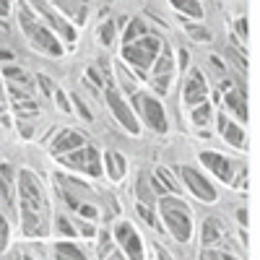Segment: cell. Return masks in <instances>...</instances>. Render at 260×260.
<instances>
[{"label": "cell", "instance_id": "cell-1", "mask_svg": "<svg viewBox=\"0 0 260 260\" xmlns=\"http://www.w3.org/2000/svg\"><path fill=\"white\" fill-rule=\"evenodd\" d=\"M18 192H21V221H24V232L29 237L34 234H45L47 226L42 221L45 216V192H42V185L39 180L31 175V172H21L18 175Z\"/></svg>", "mask_w": 260, "mask_h": 260}, {"label": "cell", "instance_id": "cell-2", "mask_svg": "<svg viewBox=\"0 0 260 260\" xmlns=\"http://www.w3.org/2000/svg\"><path fill=\"white\" fill-rule=\"evenodd\" d=\"M159 208H161V216H164V221H167V229L175 234V240L177 242H187L190 234H192L187 206L180 198H161Z\"/></svg>", "mask_w": 260, "mask_h": 260}, {"label": "cell", "instance_id": "cell-3", "mask_svg": "<svg viewBox=\"0 0 260 260\" xmlns=\"http://www.w3.org/2000/svg\"><path fill=\"white\" fill-rule=\"evenodd\" d=\"M161 50V42L156 39V37H143L141 42H130V45H125V50H122V57L133 65L136 68V73L143 78L146 76V68L151 62L156 60V52Z\"/></svg>", "mask_w": 260, "mask_h": 260}, {"label": "cell", "instance_id": "cell-4", "mask_svg": "<svg viewBox=\"0 0 260 260\" xmlns=\"http://www.w3.org/2000/svg\"><path fill=\"white\" fill-rule=\"evenodd\" d=\"M21 26H24V31H26V37L31 39V45L34 47H39L42 52H47V55H55V57H60L62 55V47H60V42L45 29V26H39L37 21L24 11L21 13Z\"/></svg>", "mask_w": 260, "mask_h": 260}, {"label": "cell", "instance_id": "cell-5", "mask_svg": "<svg viewBox=\"0 0 260 260\" xmlns=\"http://www.w3.org/2000/svg\"><path fill=\"white\" fill-rule=\"evenodd\" d=\"M60 156H62V164H65V167H73V169H81V172H89V175H94V177L102 175L99 154H96V148H94V146H81V148H76V154H71V156L60 154Z\"/></svg>", "mask_w": 260, "mask_h": 260}, {"label": "cell", "instance_id": "cell-6", "mask_svg": "<svg viewBox=\"0 0 260 260\" xmlns=\"http://www.w3.org/2000/svg\"><path fill=\"white\" fill-rule=\"evenodd\" d=\"M107 102H110V107H112V115L120 120V125L127 130V133H141V125H138L136 115L130 112V107L125 104V99L120 96L117 89H107Z\"/></svg>", "mask_w": 260, "mask_h": 260}, {"label": "cell", "instance_id": "cell-7", "mask_svg": "<svg viewBox=\"0 0 260 260\" xmlns=\"http://www.w3.org/2000/svg\"><path fill=\"white\" fill-rule=\"evenodd\" d=\"M136 104L138 110H143L146 122L156 130V133H164L167 130V115H164V107L154 99V96H146V94H136Z\"/></svg>", "mask_w": 260, "mask_h": 260}, {"label": "cell", "instance_id": "cell-8", "mask_svg": "<svg viewBox=\"0 0 260 260\" xmlns=\"http://www.w3.org/2000/svg\"><path fill=\"white\" fill-rule=\"evenodd\" d=\"M180 175H182L185 185L192 190V195H198V198L206 201V203H213V201H216V190H213L211 182L203 180L195 169H190V167H180Z\"/></svg>", "mask_w": 260, "mask_h": 260}, {"label": "cell", "instance_id": "cell-9", "mask_svg": "<svg viewBox=\"0 0 260 260\" xmlns=\"http://www.w3.org/2000/svg\"><path fill=\"white\" fill-rule=\"evenodd\" d=\"M115 237H117V242L122 245V250H127V257H141L143 255L141 237L136 234V229L130 226L127 221H122V224L115 226Z\"/></svg>", "mask_w": 260, "mask_h": 260}, {"label": "cell", "instance_id": "cell-10", "mask_svg": "<svg viewBox=\"0 0 260 260\" xmlns=\"http://www.w3.org/2000/svg\"><path fill=\"white\" fill-rule=\"evenodd\" d=\"M26 3H29V6L39 13V16H45V21H47V24H50L52 29H57V31H60L65 39H68V42H73V29H71L68 24H65V21H62V18H60V16H57V13H55V11H52L47 3H45V0H26Z\"/></svg>", "mask_w": 260, "mask_h": 260}, {"label": "cell", "instance_id": "cell-11", "mask_svg": "<svg viewBox=\"0 0 260 260\" xmlns=\"http://www.w3.org/2000/svg\"><path fill=\"white\" fill-rule=\"evenodd\" d=\"M203 167H208L216 177H221L224 182H232V164L221 156V154H213V151H203L201 154Z\"/></svg>", "mask_w": 260, "mask_h": 260}, {"label": "cell", "instance_id": "cell-12", "mask_svg": "<svg viewBox=\"0 0 260 260\" xmlns=\"http://www.w3.org/2000/svg\"><path fill=\"white\" fill-rule=\"evenodd\" d=\"M206 94H208V89H206L203 73H201V71H192L190 81L185 83V94H182V99H185L187 104H201V102L206 99Z\"/></svg>", "mask_w": 260, "mask_h": 260}, {"label": "cell", "instance_id": "cell-13", "mask_svg": "<svg viewBox=\"0 0 260 260\" xmlns=\"http://www.w3.org/2000/svg\"><path fill=\"white\" fill-rule=\"evenodd\" d=\"M219 133L229 141V146H234V148H245V133H242V127H240V125H234V122H229L224 115H219Z\"/></svg>", "mask_w": 260, "mask_h": 260}, {"label": "cell", "instance_id": "cell-14", "mask_svg": "<svg viewBox=\"0 0 260 260\" xmlns=\"http://www.w3.org/2000/svg\"><path fill=\"white\" fill-rule=\"evenodd\" d=\"M83 146V136L73 133V130H62V133L52 141V154L60 156L65 154V151H71V148H81Z\"/></svg>", "mask_w": 260, "mask_h": 260}, {"label": "cell", "instance_id": "cell-15", "mask_svg": "<svg viewBox=\"0 0 260 260\" xmlns=\"http://www.w3.org/2000/svg\"><path fill=\"white\" fill-rule=\"evenodd\" d=\"M0 195H3V201L13 208L16 201H13V169L11 164H0Z\"/></svg>", "mask_w": 260, "mask_h": 260}, {"label": "cell", "instance_id": "cell-16", "mask_svg": "<svg viewBox=\"0 0 260 260\" xmlns=\"http://www.w3.org/2000/svg\"><path fill=\"white\" fill-rule=\"evenodd\" d=\"M224 102L229 104V110H232L237 117H240L242 122L247 120V104H245V91H242V89H232V91H226Z\"/></svg>", "mask_w": 260, "mask_h": 260}, {"label": "cell", "instance_id": "cell-17", "mask_svg": "<svg viewBox=\"0 0 260 260\" xmlns=\"http://www.w3.org/2000/svg\"><path fill=\"white\" fill-rule=\"evenodd\" d=\"M224 234V229H221V224H219V219H206L203 221V245H211V242H216L219 237Z\"/></svg>", "mask_w": 260, "mask_h": 260}, {"label": "cell", "instance_id": "cell-18", "mask_svg": "<svg viewBox=\"0 0 260 260\" xmlns=\"http://www.w3.org/2000/svg\"><path fill=\"white\" fill-rule=\"evenodd\" d=\"M107 159V172H110V177L112 180H122V175H125V159L120 156V154H115V151H110V154L104 156Z\"/></svg>", "mask_w": 260, "mask_h": 260}, {"label": "cell", "instance_id": "cell-19", "mask_svg": "<svg viewBox=\"0 0 260 260\" xmlns=\"http://www.w3.org/2000/svg\"><path fill=\"white\" fill-rule=\"evenodd\" d=\"M169 3L175 6L180 13H187V16H195V18L203 16V6L198 3V0H169Z\"/></svg>", "mask_w": 260, "mask_h": 260}, {"label": "cell", "instance_id": "cell-20", "mask_svg": "<svg viewBox=\"0 0 260 260\" xmlns=\"http://www.w3.org/2000/svg\"><path fill=\"white\" fill-rule=\"evenodd\" d=\"M146 34V24L141 18H130V26H127V31H125V42L130 45L133 39H138V37H143Z\"/></svg>", "mask_w": 260, "mask_h": 260}, {"label": "cell", "instance_id": "cell-21", "mask_svg": "<svg viewBox=\"0 0 260 260\" xmlns=\"http://www.w3.org/2000/svg\"><path fill=\"white\" fill-rule=\"evenodd\" d=\"M208 120H211V104L201 102L198 107H195V112H192V122L195 125H206Z\"/></svg>", "mask_w": 260, "mask_h": 260}, {"label": "cell", "instance_id": "cell-22", "mask_svg": "<svg viewBox=\"0 0 260 260\" xmlns=\"http://www.w3.org/2000/svg\"><path fill=\"white\" fill-rule=\"evenodd\" d=\"M185 29H187V34H190L192 39H198V42H211V31L203 29V26H195V24H190V21H185Z\"/></svg>", "mask_w": 260, "mask_h": 260}, {"label": "cell", "instance_id": "cell-23", "mask_svg": "<svg viewBox=\"0 0 260 260\" xmlns=\"http://www.w3.org/2000/svg\"><path fill=\"white\" fill-rule=\"evenodd\" d=\"M154 73H156V76H167V73H172V57H169L167 50H161V57H159L156 65H154Z\"/></svg>", "mask_w": 260, "mask_h": 260}, {"label": "cell", "instance_id": "cell-24", "mask_svg": "<svg viewBox=\"0 0 260 260\" xmlns=\"http://www.w3.org/2000/svg\"><path fill=\"white\" fill-rule=\"evenodd\" d=\"M55 250H57V257H78V260L83 257V252H81V250H78L76 245H68V242L57 245Z\"/></svg>", "mask_w": 260, "mask_h": 260}, {"label": "cell", "instance_id": "cell-25", "mask_svg": "<svg viewBox=\"0 0 260 260\" xmlns=\"http://www.w3.org/2000/svg\"><path fill=\"white\" fill-rule=\"evenodd\" d=\"M112 37H115V24H112V21H107V24L99 29V42H102V45H112Z\"/></svg>", "mask_w": 260, "mask_h": 260}, {"label": "cell", "instance_id": "cell-26", "mask_svg": "<svg viewBox=\"0 0 260 260\" xmlns=\"http://www.w3.org/2000/svg\"><path fill=\"white\" fill-rule=\"evenodd\" d=\"M136 192H138V201H141V203L151 206V201H154V195H151V190H148V185H146V180H143V177L138 180V190H136Z\"/></svg>", "mask_w": 260, "mask_h": 260}, {"label": "cell", "instance_id": "cell-27", "mask_svg": "<svg viewBox=\"0 0 260 260\" xmlns=\"http://www.w3.org/2000/svg\"><path fill=\"white\" fill-rule=\"evenodd\" d=\"M6 76H8L11 81H21V83H26L29 89H31V83H29V76H26L24 71H21V68H13V65H8V68H6Z\"/></svg>", "mask_w": 260, "mask_h": 260}, {"label": "cell", "instance_id": "cell-28", "mask_svg": "<svg viewBox=\"0 0 260 260\" xmlns=\"http://www.w3.org/2000/svg\"><path fill=\"white\" fill-rule=\"evenodd\" d=\"M57 232H62L65 237H76L78 229H73V224L65 219V216H57Z\"/></svg>", "mask_w": 260, "mask_h": 260}, {"label": "cell", "instance_id": "cell-29", "mask_svg": "<svg viewBox=\"0 0 260 260\" xmlns=\"http://www.w3.org/2000/svg\"><path fill=\"white\" fill-rule=\"evenodd\" d=\"M156 180H159V182H161V185H164L167 190H175V192L180 190V187L175 185V180L169 177V172H167V169H159V172H156Z\"/></svg>", "mask_w": 260, "mask_h": 260}, {"label": "cell", "instance_id": "cell-30", "mask_svg": "<svg viewBox=\"0 0 260 260\" xmlns=\"http://www.w3.org/2000/svg\"><path fill=\"white\" fill-rule=\"evenodd\" d=\"M169 78H172V73H167V76H154V89L164 94V91L169 89Z\"/></svg>", "mask_w": 260, "mask_h": 260}, {"label": "cell", "instance_id": "cell-31", "mask_svg": "<svg viewBox=\"0 0 260 260\" xmlns=\"http://www.w3.org/2000/svg\"><path fill=\"white\" fill-rule=\"evenodd\" d=\"M76 211H78L81 216H86V219H96V213H99V211H96L94 206H89V203H81Z\"/></svg>", "mask_w": 260, "mask_h": 260}, {"label": "cell", "instance_id": "cell-32", "mask_svg": "<svg viewBox=\"0 0 260 260\" xmlns=\"http://www.w3.org/2000/svg\"><path fill=\"white\" fill-rule=\"evenodd\" d=\"M73 104H76V110H78V115H81V117H83L86 122H91V112L86 110V104H83V102H81L78 96H73Z\"/></svg>", "mask_w": 260, "mask_h": 260}, {"label": "cell", "instance_id": "cell-33", "mask_svg": "<svg viewBox=\"0 0 260 260\" xmlns=\"http://www.w3.org/2000/svg\"><path fill=\"white\" fill-rule=\"evenodd\" d=\"M138 216H143L148 224H156V219H154V213H151V208H148L146 203H141V201H138Z\"/></svg>", "mask_w": 260, "mask_h": 260}, {"label": "cell", "instance_id": "cell-34", "mask_svg": "<svg viewBox=\"0 0 260 260\" xmlns=\"http://www.w3.org/2000/svg\"><path fill=\"white\" fill-rule=\"evenodd\" d=\"M8 94H11L13 99H21V102H24V99H29V94H26L24 89H18L16 83H8Z\"/></svg>", "mask_w": 260, "mask_h": 260}, {"label": "cell", "instance_id": "cell-35", "mask_svg": "<svg viewBox=\"0 0 260 260\" xmlns=\"http://www.w3.org/2000/svg\"><path fill=\"white\" fill-rule=\"evenodd\" d=\"M55 99H57V104H60V110H62V112H71V104H68V96H65L62 91H57V94H55Z\"/></svg>", "mask_w": 260, "mask_h": 260}, {"label": "cell", "instance_id": "cell-36", "mask_svg": "<svg viewBox=\"0 0 260 260\" xmlns=\"http://www.w3.org/2000/svg\"><path fill=\"white\" fill-rule=\"evenodd\" d=\"M237 34H240L242 39L247 37V18H237Z\"/></svg>", "mask_w": 260, "mask_h": 260}, {"label": "cell", "instance_id": "cell-37", "mask_svg": "<svg viewBox=\"0 0 260 260\" xmlns=\"http://www.w3.org/2000/svg\"><path fill=\"white\" fill-rule=\"evenodd\" d=\"M208 62H211V68H213L216 73H224V62H221L219 57H216V55H213V57H208Z\"/></svg>", "mask_w": 260, "mask_h": 260}, {"label": "cell", "instance_id": "cell-38", "mask_svg": "<svg viewBox=\"0 0 260 260\" xmlns=\"http://www.w3.org/2000/svg\"><path fill=\"white\" fill-rule=\"evenodd\" d=\"M39 86H42V91H45V94H52V83H50L47 76H39Z\"/></svg>", "mask_w": 260, "mask_h": 260}, {"label": "cell", "instance_id": "cell-39", "mask_svg": "<svg viewBox=\"0 0 260 260\" xmlns=\"http://www.w3.org/2000/svg\"><path fill=\"white\" fill-rule=\"evenodd\" d=\"M201 257H232V255L229 252H208V250H203Z\"/></svg>", "mask_w": 260, "mask_h": 260}, {"label": "cell", "instance_id": "cell-40", "mask_svg": "<svg viewBox=\"0 0 260 260\" xmlns=\"http://www.w3.org/2000/svg\"><path fill=\"white\" fill-rule=\"evenodd\" d=\"M78 229H81V232H83L86 237H94V226H91V224H81Z\"/></svg>", "mask_w": 260, "mask_h": 260}, {"label": "cell", "instance_id": "cell-41", "mask_svg": "<svg viewBox=\"0 0 260 260\" xmlns=\"http://www.w3.org/2000/svg\"><path fill=\"white\" fill-rule=\"evenodd\" d=\"M8 11H11V3L8 0H0V16H8Z\"/></svg>", "mask_w": 260, "mask_h": 260}, {"label": "cell", "instance_id": "cell-42", "mask_svg": "<svg viewBox=\"0 0 260 260\" xmlns=\"http://www.w3.org/2000/svg\"><path fill=\"white\" fill-rule=\"evenodd\" d=\"M89 78H94V81H96L99 86H102V81H104V78L99 76V71H96V68H91V71H89Z\"/></svg>", "mask_w": 260, "mask_h": 260}, {"label": "cell", "instance_id": "cell-43", "mask_svg": "<svg viewBox=\"0 0 260 260\" xmlns=\"http://www.w3.org/2000/svg\"><path fill=\"white\" fill-rule=\"evenodd\" d=\"M151 187H154L156 192H164V190H167V187H164V185H161V182H159L156 177H154V180H151Z\"/></svg>", "mask_w": 260, "mask_h": 260}, {"label": "cell", "instance_id": "cell-44", "mask_svg": "<svg viewBox=\"0 0 260 260\" xmlns=\"http://www.w3.org/2000/svg\"><path fill=\"white\" fill-rule=\"evenodd\" d=\"M180 65H182V68L187 65V52H185V50H180Z\"/></svg>", "mask_w": 260, "mask_h": 260}, {"label": "cell", "instance_id": "cell-45", "mask_svg": "<svg viewBox=\"0 0 260 260\" xmlns=\"http://www.w3.org/2000/svg\"><path fill=\"white\" fill-rule=\"evenodd\" d=\"M0 60H13V55L8 50H0Z\"/></svg>", "mask_w": 260, "mask_h": 260}, {"label": "cell", "instance_id": "cell-46", "mask_svg": "<svg viewBox=\"0 0 260 260\" xmlns=\"http://www.w3.org/2000/svg\"><path fill=\"white\" fill-rule=\"evenodd\" d=\"M237 216H240V221H242V224H247V211H245V208H242L240 213H237Z\"/></svg>", "mask_w": 260, "mask_h": 260}]
</instances>
